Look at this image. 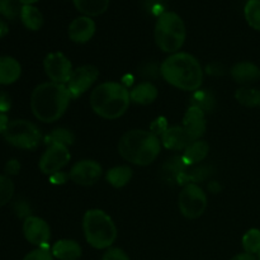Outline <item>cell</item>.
Returning <instances> with one entry per match:
<instances>
[{"label":"cell","mask_w":260,"mask_h":260,"mask_svg":"<svg viewBox=\"0 0 260 260\" xmlns=\"http://www.w3.org/2000/svg\"><path fill=\"white\" fill-rule=\"evenodd\" d=\"M132 178L131 168L127 165H119L114 167L107 172V180L109 184L114 188H122L128 184Z\"/></svg>","instance_id":"obj_24"},{"label":"cell","mask_w":260,"mask_h":260,"mask_svg":"<svg viewBox=\"0 0 260 260\" xmlns=\"http://www.w3.org/2000/svg\"><path fill=\"white\" fill-rule=\"evenodd\" d=\"M210 151V145L202 140L193 141L187 149L184 150V154L182 155V160L185 165H193L202 161L206 159Z\"/></svg>","instance_id":"obj_22"},{"label":"cell","mask_w":260,"mask_h":260,"mask_svg":"<svg viewBox=\"0 0 260 260\" xmlns=\"http://www.w3.org/2000/svg\"><path fill=\"white\" fill-rule=\"evenodd\" d=\"M23 5L18 0H0V17L8 20H14L20 17Z\"/></svg>","instance_id":"obj_30"},{"label":"cell","mask_w":260,"mask_h":260,"mask_svg":"<svg viewBox=\"0 0 260 260\" xmlns=\"http://www.w3.org/2000/svg\"><path fill=\"white\" fill-rule=\"evenodd\" d=\"M160 73L164 80L184 91H197L203 83L200 61L188 52H175L162 61Z\"/></svg>","instance_id":"obj_2"},{"label":"cell","mask_w":260,"mask_h":260,"mask_svg":"<svg viewBox=\"0 0 260 260\" xmlns=\"http://www.w3.org/2000/svg\"><path fill=\"white\" fill-rule=\"evenodd\" d=\"M4 170L8 175H17L18 173L20 172L19 161L15 159L8 160L7 164H5V167H4Z\"/></svg>","instance_id":"obj_34"},{"label":"cell","mask_w":260,"mask_h":260,"mask_svg":"<svg viewBox=\"0 0 260 260\" xmlns=\"http://www.w3.org/2000/svg\"><path fill=\"white\" fill-rule=\"evenodd\" d=\"M235 98L244 107H249V108L260 107V90L256 88L243 86L236 90Z\"/></svg>","instance_id":"obj_25"},{"label":"cell","mask_w":260,"mask_h":260,"mask_svg":"<svg viewBox=\"0 0 260 260\" xmlns=\"http://www.w3.org/2000/svg\"><path fill=\"white\" fill-rule=\"evenodd\" d=\"M102 260H131L124 250L119 248H109L102 256Z\"/></svg>","instance_id":"obj_33"},{"label":"cell","mask_w":260,"mask_h":260,"mask_svg":"<svg viewBox=\"0 0 260 260\" xmlns=\"http://www.w3.org/2000/svg\"><path fill=\"white\" fill-rule=\"evenodd\" d=\"M8 123H9V119L5 113H0V135L4 134L5 128H7Z\"/></svg>","instance_id":"obj_37"},{"label":"cell","mask_w":260,"mask_h":260,"mask_svg":"<svg viewBox=\"0 0 260 260\" xmlns=\"http://www.w3.org/2000/svg\"><path fill=\"white\" fill-rule=\"evenodd\" d=\"M23 260H53L50 248H37L29 251Z\"/></svg>","instance_id":"obj_32"},{"label":"cell","mask_w":260,"mask_h":260,"mask_svg":"<svg viewBox=\"0 0 260 260\" xmlns=\"http://www.w3.org/2000/svg\"><path fill=\"white\" fill-rule=\"evenodd\" d=\"M194 140L183 126L168 127L161 135V144L165 149L173 151H184Z\"/></svg>","instance_id":"obj_15"},{"label":"cell","mask_w":260,"mask_h":260,"mask_svg":"<svg viewBox=\"0 0 260 260\" xmlns=\"http://www.w3.org/2000/svg\"><path fill=\"white\" fill-rule=\"evenodd\" d=\"M70 101L71 96L66 85L48 81L33 89L30 94V109L38 121L53 123L65 114Z\"/></svg>","instance_id":"obj_1"},{"label":"cell","mask_w":260,"mask_h":260,"mask_svg":"<svg viewBox=\"0 0 260 260\" xmlns=\"http://www.w3.org/2000/svg\"><path fill=\"white\" fill-rule=\"evenodd\" d=\"M161 141L151 131L129 129L122 135L118 142V152L126 161L139 167L152 164L159 156Z\"/></svg>","instance_id":"obj_3"},{"label":"cell","mask_w":260,"mask_h":260,"mask_svg":"<svg viewBox=\"0 0 260 260\" xmlns=\"http://www.w3.org/2000/svg\"><path fill=\"white\" fill-rule=\"evenodd\" d=\"M231 78L235 80V83L241 84L244 86H249L251 84L256 83L260 79V69L255 63L250 61H240L236 62L230 70Z\"/></svg>","instance_id":"obj_17"},{"label":"cell","mask_w":260,"mask_h":260,"mask_svg":"<svg viewBox=\"0 0 260 260\" xmlns=\"http://www.w3.org/2000/svg\"><path fill=\"white\" fill-rule=\"evenodd\" d=\"M83 231L86 243L98 250L112 248L117 239V228L112 217L98 208L86 211L83 217Z\"/></svg>","instance_id":"obj_5"},{"label":"cell","mask_w":260,"mask_h":260,"mask_svg":"<svg viewBox=\"0 0 260 260\" xmlns=\"http://www.w3.org/2000/svg\"><path fill=\"white\" fill-rule=\"evenodd\" d=\"M244 251L251 255H255L260 251V230L259 229H250L243 236Z\"/></svg>","instance_id":"obj_28"},{"label":"cell","mask_w":260,"mask_h":260,"mask_svg":"<svg viewBox=\"0 0 260 260\" xmlns=\"http://www.w3.org/2000/svg\"><path fill=\"white\" fill-rule=\"evenodd\" d=\"M99 70L94 65H83L76 68L66 84L71 99H78L93 86L98 80Z\"/></svg>","instance_id":"obj_11"},{"label":"cell","mask_w":260,"mask_h":260,"mask_svg":"<svg viewBox=\"0 0 260 260\" xmlns=\"http://www.w3.org/2000/svg\"><path fill=\"white\" fill-rule=\"evenodd\" d=\"M23 234L25 240L37 248H48L51 239V229L43 218L28 216L23 222Z\"/></svg>","instance_id":"obj_12"},{"label":"cell","mask_w":260,"mask_h":260,"mask_svg":"<svg viewBox=\"0 0 260 260\" xmlns=\"http://www.w3.org/2000/svg\"><path fill=\"white\" fill-rule=\"evenodd\" d=\"M178 206L185 218L196 220L201 217L207 208V196L198 184L188 183L180 192Z\"/></svg>","instance_id":"obj_8"},{"label":"cell","mask_w":260,"mask_h":260,"mask_svg":"<svg viewBox=\"0 0 260 260\" xmlns=\"http://www.w3.org/2000/svg\"><path fill=\"white\" fill-rule=\"evenodd\" d=\"M182 126L189 132V135L192 136V139L194 141L201 140V137L206 132V127H207V123H206V113L203 111H201L200 108H197V107L190 106L188 108V111L185 112Z\"/></svg>","instance_id":"obj_16"},{"label":"cell","mask_w":260,"mask_h":260,"mask_svg":"<svg viewBox=\"0 0 260 260\" xmlns=\"http://www.w3.org/2000/svg\"><path fill=\"white\" fill-rule=\"evenodd\" d=\"M43 69L52 83L66 85L73 74V63L62 52H51L43 60Z\"/></svg>","instance_id":"obj_9"},{"label":"cell","mask_w":260,"mask_h":260,"mask_svg":"<svg viewBox=\"0 0 260 260\" xmlns=\"http://www.w3.org/2000/svg\"><path fill=\"white\" fill-rule=\"evenodd\" d=\"M155 42L157 47L173 55L179 52L187 37L184 20L174 12H162L155 24Z\"/></svg>","instance_id":"obj_6"},{"label":"cell","mask_w":260,"mask_h":260,"mask_svg":"<svg viewBox=\"0 0 260 260\" xmlns=\"http://www.w3.org/2000/svg\"><path fill=\"white\" fill-rule=\"evenodd\" d=\"M129 96L134 103L140 104V106H149L156 101L157 88L150 81H144L129 91Z\"/></svg>","instance_id":"obj_20"},{"label":"cell","mask_w":260,"mask_h":260,"mask_svg":"<svg viewBox=\"0 0 260 260\" xmlns=\"http://www.w3.org/2000/svg\"><path fill=\"white\" fill-rule=\"evenodd\" d=\"M20 20L29 30H40L43 25V15L35 5H23L20 10Z\"/></svg>","instance_id":"obj_23"},{"label":"cell","mask_w":260,"mask_h":260,"mask_svg":"<svg viewBox=\"0 0 260 260\" xmlns=\"http://www.w3.org/2000/svg\"><path fill=\"white\" fill-rule=\"evenodd\" d=\"M14 196V183L7 175H0V207L8 205Z\"/></svg>","instance_id":"obj_31"},{"label":"cell","mask_w":260,"mask_h":260,"mask_svg":"<svg viewBox=\"0 0 260 260\" xmlns=\"http://www.w3.org/2000/svg\"><path fill=\"white\" fill-rule=\"evenodd\" d=\"M51 253L58 260H79L81 258V246L75 240L62 239L53 244Z\"/></svg>","instance_id":"obj_19"},{"label":"cell","mask_w":260,"mask_h":260,"mask_svg":"<svg viewBox=\"0 0 260 260\" xmlns=\"http://www.w3.org/2000/svg\"><path fill=\"white\" fill-rule=\"evenodd\" d=\"M258 260H260V251L258 253Z\"/></svg>","instance_id":"obj_41"},{"label":"cell","mask_w":260,"mask_h":260,"mask_svg":"<svg viewBox=\"0 0 260 260\" xmlns=\"http://www.w3.org/2000/svg\"><path fill=\"white\" fill-rule=\"evenodd\" d=\"M244 15L248 24L260 32V0H248L244 7Z\"/></svg>","instance_id":"obj_27"},{"label":"cell","mask_w":260,"mask_h":260,"mask_svg":"<svg viewBox=\"0 0 260 260\" xmlns=\"http://www.w3.org/2000/svg\"><path fill=\"white\" fill-rule=\"evenodd\" d=\"M95 29V22H94L90 17L80 15V17L75 18V19L70 23L68 29V35L70 41H73L74 43L83 45V43L89 42V41L94 37Z\"/></svg>","instance_id":"obj_14"},{"label":"cell","mask_w":260,"mask_h":260,"mask_svg":"<svg viewBox=\"0 0 260 260\" xmlns=\"http://www.w3.org/2000/svg\"><path fill=\"white\" fill-rule=\"evenodd\" d=\"M22 75L19 61L12 56H0V85H10Z\"/></svg>","instance_id":"obj_18"},{"label":"cell","mask_w":260,"mask_h":260,"mask_svg":"<svg viewBox=\"0 0 260 260\" xmlns=\"http://www.w3.org/2000/svg\"><path fill=\"white\" fill-rule=\"evenodd\" d=\"M76 9L85 17H99L109 8L111 0H73Z\"/></svg>","instance_id":"obj_21"},{"label":"cell","mask_w":260,"mask_h":260,"mask_svg":"<svg viewBox=\"0 0 260 260\" xmlns=\"http://www.w3.org/2000/svg\"><path fill=\"white\" fill-rule=\"evenodd\" d=\"M12 107V101L7 93H0V113H5Z\"/></svg>","instance_id":"obj_35"},{"label":"cell","mask_w":260,"mask_h":260,"mask_svg":"<svg viewBox=\"0 0 260 260\" xmlns=\"http://www.w3.org/2000/svg\"><path fill=\"white\" fill-rule=\"evenodd\" d=\"M74 134L71 131L66 128H57V129H53L51 134H48L46 136L45 142L46 145H50V144H61V145H65V146H70V145L74 144Z\"/></svg>","instance_id":"obj_29"},{"label":"cell","mask_w":260,"mask_h":260,"mask_svg":"<svg viewBox=\"0 0 260 260\" xmlns=\"http://www.w3.org/2000/svg\"><path fill=\"white\" fill-rule=\"evenodd\" d=\"M71 160L69 147L61 144H50L40 159V170L46 175H52L58 173Z\"/></svg>","instance_id":"obj_10"},{"label":"cell","mask_w":260,"mask_h":260,"mask_svg":"<svg viewBox=\"0 0 260 260\" xmlns=\"http://www.w3.org/2000/svg\"><path fill=\"white\" fill-rule=\"evenodd\" d=\"M190 106L197 107L201 111L210 112L212 111L213 107H215V98H213L212 94L207 90H200L194 91L190 99Z\"/></svg>","instance_id":"obj_26"},{"label":"cell","mask_w":260,"mask_h":260,"mask_svg":"<svg viewBox=\"0 0 260 260\" xmlns=\"http://www.w3.org/2000/svg\"><path fill=\"white\" fill-rule=\"evenodd\" d=\"M102 172V165L95 160H80L73 165L68 175L75 184L89 187L101 179Z\"/></svg>","instance_id":"obj_13"},{"label":"cell","mask_w":260,"mask_h":260,"mask_svg":"<svg viewBox=\"0 0 260 260\" xmlns=\"http://www.w3.org/2000/svg\"><path fill=\"white\" fill-rule=\"evenodd\" d=\"M65 179H66V175L62 174L61 172L50 175V180L52 184H62V183H65Z\"/></svg>","instance_id":"obj_36"},{"label":"cell","mask_w":260,"mask_h":260,"mask_svg":"<svg viewBox=\"0 0 260 260\" xmlns=\"http://www.w3.org/2000/svg\"><path fill=\"white\" fill-rule=\"evenodd\" d=\"M3 136L8 144L23 150H35L42 141V135L38 127L25 119L9 122Z\"/></svg>","instance_id":"obj_7"},{"label":"cell","mask_w":260,"mask_h":260,"mask_svg":"<svg viewBox=\"0 0 260 260\" xmlns=\"http://www.w3.org/2000/svg\"><path fill=\"white\" fill-rule=\"evenodd\" d=\"M231 260H258V259H256L254 255H251V254L241 253V254H238V255L234 256Z\"/></svg>","instance_id":"obj_39"},{"label":"cell","mask_w":260,"mask_h":260,"mask_svg":"<svg viewBox=\"0 0 260 260\" xmlns=\"http://www.w3.org/2000/svg\"><path fill=\"white\" fill-rule=\"evenodd\" d=\"M129 103V90L123 84L117 81L99 84L90 94L91 109L104 119H117L122 117L128 109Z\"/></svg>","instance_id":"obj_4"},{"label":"cell","mask_w":260,"mask_h":260,"mask_svg":"<svg viewBox=\"0 0 260 260\" xmlns=\"http://www.w3.org/2000/svg\"><path fill=\"white\" fill-rule=\"evenodd\" d=\"M22 5H33L35 3H37L38 0H18Z\"/></svg>","instance_id":"obj_40"},{"label":"cell","mask_w":260,"mask_h":260,"mask_svg":"<svg viewBox=\"0 0 260 260\" xmlns=\"http://www.w3.org/2000/svg\"><path fill=\"white\" fill-rule=\"evenodd\" d=\"M8 32H9V27H8L7 22L0 17V38L5 37L8 35Z\"/></svg>","instance_id":"obj_38"}]
</instances>
